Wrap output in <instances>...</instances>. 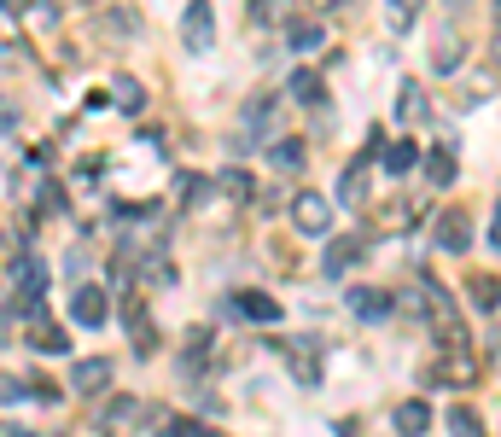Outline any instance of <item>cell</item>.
Segmentation results:
<instances>
[{"mask_svg": "<svg viewBox=\"0 0 501 437\" xmlns=\"http://www.w3.org/2000/svg\"><path fill=\"white\" fill-rule=\"evenodd\" d=\"M181 35H187V47H193V53H204V47H210L216 24H210V6H204V0H193V12L181 18Z\"/></svg>", "mask_w": 501, "mask_h": 437, "instance_id": "1", "label": "cell"}, {"mask_svg": "<svg viewBox=\"0 0 501 437\" xmlns=\"http://www.w3.org/2000/svg\"><path fill=\"white\" fill-rule=\"evenodd\" d=\"M70 310H76V321H82V326H105L112 303H105V292H94V286H88V292H76V303H70Z\"/></svg>", "mask_w": 501, "mask_h": 437, "instance_id": "2", "label": "cell"}, {"mask_svg": "<svg viewBox=\"0 0 501 437\" xmlns=\"http://www.w3.org/2000/svg\"><path fill=\"white\" fill-rule=\"evenodd\" d=\"M12 286H18V297H35L47 286V268L35 263V257H18L12 263Z\"/></svg>", "mask_w": 501, "mask_h": 437, "instance_id": "3", "label": "cell"}, {"mask_svg": "<svg viewBox=\"0 0 501 437\" xmlns=\"http://www.w3.org/2000/svg\"><path fill=\"white\" fill-rule=\"evenodd\" d=\"M292 216H297V227H304V234H320V227H327V198L320 193H304L292 204Z\"/></svg>", "mask_w": 501, "mask_h": 437, "instance_id": "4", "label": "cell"}, {"mask_svg": "<svg viewBox=\"0 0 501 437\" xmlns=\"http://www.w3.org/2000/svg\"><path fill=\"white\" fill-rule=\"evenodd\" d=\"M112 385V362H82L76 367V391H105Z\"/></svg>", "mask_w": 501, "mask_h": 437, "instance_id": "5", "label": "cell"}, {"mask_svg": "<svg viewBox=\"0 0 501 437\" xmlns=\"http://www.w3.org/2000/svg\"><path fill=\"white\" fill-rule=\"evenodd\" d=\"M29 344H35V350H42V356H65L70 350V339H65V333H58V326H35V333H29Z\"/></svg>", "mask_w": 501, "mask_h": 437, "instance_id": "6", "label": "cell"}, {"mask_svg": "<svg viewBox=\"0 0 501 437\" xmlns=\"http://www.w3.org/2000/svg\"><path fill=\"white\" fill-rule=\"evenodd\" d=\"M239 310H245V315H257V321H274V303H268V297H257V292H245V297H239Z\"/></svg>", "mask_w": 501, "mask_h": 437, "instance_id": "7", "label": "cell"}, {"mask_svg": "<svg viewBox=\"0 0 501 437\" xmlns=\"http://www.w3.org/2000/svg\"><path fill=\"white\" fill-rule=\"evenodd\" d=\"M117 105H128V111H140V82H135V76H117Z\"/></svg>", "mask_w": 501, "mask_h": 437, "instance_id": "8", "label": "cell"}, {"mask_svg": "<svg viewBox=\"0 0 501 437\" xmlns=\"http://www.w3.org/2000/svg\"><path fill=\"white\" fill-rule=\"evenodd\" d=\"M397 426H403V432H420V426H426V409H420V402H408V409L397 414Z\"/></svg>", "mask_w": 501, "mask_h": 437, "instance_id": "9", "label": "cell"}, {"mask_svg": "<svg viewBox=\"0 0 501 437\" xmlns=\"http://www.w3.org/2000/svg\"><path fill=\"white\" fill-rule=\"evenodd\" d=\"M280 12H286V6H280V0H257V6H250V18H257V24H274Z\"/></svg>", "mask_w": 501, "mask_h": 437, "instance_id": "10", "label": "cell"}, {"mask_svg": "<svg viewBox=\"0 0 501 437\" xmlns=\"http://www.w3.org/2000/svg\"><path fill=\"white\" fill-rule=\"evenodd\" d=\"M292 94H297V99H320V82L304 71V76H292Z\"/></svg>", "mask_w": 501, "mask_h": 437, "instance_id": "11", "label": "cell"}, {"mask_svg": "<svg viewBox=\"0 0 501 437\" xmlns=\"http://www.w3.org/2000/svg\"><path fill=\"white\" fill-rule=\"evenodd\" d=\"M29 385L24 380H6V373H0V402H18V396H24Z\"/></svg>", "mask_w": 501, "mask_h": 437, "instance_id": "12", "label": "cell"}, {"mask_svg": "<svg viewBox=\"0 0 501 437\" xmlns=\"http://www.w3.org/2000/svg\"><path fill=\"white\" fill-rule=\"evenodd\" d=\"M385 164H390V170H408V164H414V146H390Z\"/></svg>", "mask_w": 501, "mask_h": 437, "instance_id": "13", "label": "cell"}, {"mask_svg": "<svg viewBox=\"0 0 501 437\" xmlns=\"http://www.w3.org/2000/svg\"><path fill=\"white\" fill-rule=\"evenodd\" d=\"M292 42H297V47H315V42H320V29H315V24H297V29H292Z\"/></svg>", "mask_w": 501, "mask_h": 437, "instance_id": "14", "label": "cell"}, {"mask_svg": "<svg viewBox=\"0 0 501 437\" xmlns=\"http://www.w3.org/2000/svg\"><path fill=\"white\" fill-rule=\"evenodd\" d=\"M222 187H227V193H239V198H245V187H250V181H245L239 170H227V175H222Z\"/></svg>", "mask_w": 501, "mask_h": 437, "instance_id": "15", "label": "cell"}, {"mask_svg": "<svg viewBox=\"0 0 501 437\" xmlns=\"http://www.w3.org/2000/svg\"><path fill=\"white\" fill-rule=\"evenodd\" d=\"M6 123H12V111H6V105H0V128H6Z\"/></svg>", "mask_w": 501, "mask_h": 437, "instance_id": "16", "label": "cell"}, {"mask_svg": "<svg viewBox=\"0 0 501 437\" xmlns=\"http://www.w3.org/2000/svg\"><path fill=\"white\" fill-rule=\"evenodd\" d=\"M496 245H501V216H496Z\"/></svg>", "mask_w": 501, "mask_h": 437, "instance_id": "17", "label": "cell"}]
</instances>
